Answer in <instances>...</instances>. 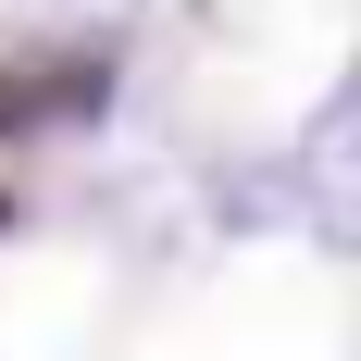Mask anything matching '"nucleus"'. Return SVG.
I'll list each match as a JSON object with an SVG mask.
<instances>
[{"label": "nucleus", "instance_id": "1", "mask_svg": "<svg viewBox=\"0 0 361 361\" xmlns=\"http://www.w3.org/2000/svg\"><path fill=\"white\" fill-rule=\"evenodd\" d=\"M287 212L312 224V237H336V250H361V63L336 75V100L299 125V149H287Z\"/></svg>", "mask_w": 361, "mask_h": 361}, {"label": "nucleus", "instance_id": "2", "mask_svg": "<svg viewBox=\"0 0 361 361\" xmlns=\"http://www.w3.org/2000/svg\"><path fill=\"white\" fill-rule=\"evenodd\" d=\"M25 13H37V25H63V37H112L137 0H25Z\"/></svg>", "mask_w": 361, "mask_h": 361}]
</instances>
